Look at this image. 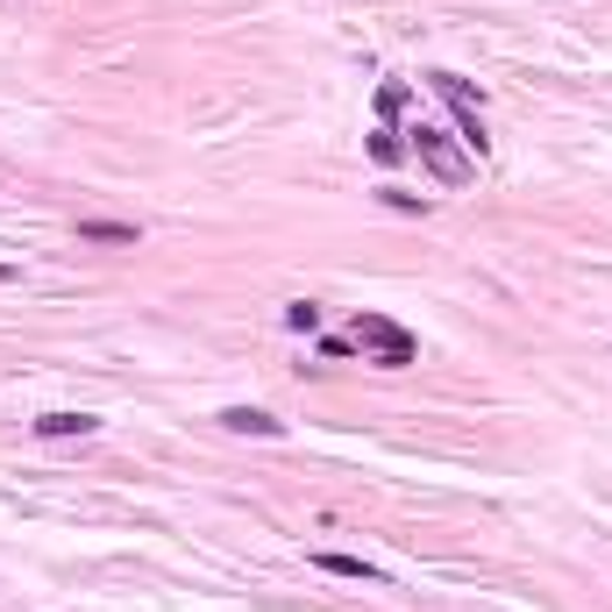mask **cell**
Returning <instances> with one entry per match:
<instances>
[{"label":"cell","instance_id":"obj_1","mask_svg":"<svg viewBox=\"0 0 612 612\" xmlns=\"http://www.w3.org/2000/svg\"><path fill=\"white\" fill-rule=\"evenodd\" d=\"M407 151H413V157H421V164H427V171H435V178H442V186H470V171H477V164H470V157H463V151H456V143H449V136H442V129H435V122H413V129H407Z\"/></svg>","mask_w":612,"mask_h":612},{"label":"cell","instance_id":"obj_2","mask_svg":"<svg viewBox=\"0 0 612 612\" xmlns=\"http://www.w3.org/2000/svg\"><path fill=\"white\" fill-rule=\"evenodd\" d=\"M349 342H356V349H370L385 370H407V364H413V335H407L399 321H385V313H356Z\"/></svg>","mask_w":612,"mask_h":612},{"label":"cell","instance_id":"obj_3","mask_svg":"<svg viewBox=\"0 0 612 612\" xmlns=\"http://www.w3.org/2000/svg\"><path fill=\"white\" fill-rule=\"evenodd\" d=\"M427 86H435V93H442V100H449V108H456V129H463V143H470V151L485 157V114H477V108H485V100H477L470 86L456 79V71H427Z\"/></svg>","mask_w":612,"mask_h":612},{"label":"cell","instance_id":"obj_4","mask_svg":"<svg viewBox=\"0 0 612 612\" xmlns=\"http://www.w3.org/2000/svg\"><path fill=\"white\" fill-rule=\"evenodd\" d=\"M221 427H235V435H286V421L264 413V407H229V413H221Z\"/></svg>","mask_w":612,"mask_h":612},{"label":"cell","instance_id":"obj_5","mask_svg":"<svg viewBox=\"0 0 612 612\" xmlns=\"http://www.w3.org/2000/svg\"><path fill=\"white\" fill-rule=\"evenodd\" d=\"M313 570H327V577H349V585H378V570H370L364 556H342V548H321V556H313Z\"/></svg>","mask_w":612,"mask_h":612},{"label":"cell","instance_id":"obj_6","mask_svg":"<svg viewBox=\"0 0 612 612\" xmlns=\"http://www.w3.org/2000/svg\"><path fill=\"white\" fill-rule=\"evenodd\" d=\"M93 413H43V421H36V435H51V442H65V435H93Z\"/></svg>","mask_w":612,"mask_h":612},{"label":"cell","instance_id":"obj_7","mask_svg":"<svg viewBox=\"0 0 612 612\" xmlns=\"http://www.w3.org/2000/svg\"><path fill=\"white\" fill-rule=\"evenodd\" d=\"M79 243H136V221H79Z\"/></svg>","mask_w":612,"mask_h":612},{"label":"cell","instance_id":"obj_8","mask_svg":"<svg viewBox=\"0 0 612 612\" xmlns=\"http://www.w3.org/2000/svg\"><path fill=\"white\" fill-rule=\"evenodd\" d=\"M370 157H378V164H399V157H407L399 129H370Z\"/></svg>","mask_w":612,"mask_h":612},{"label":"cell","instance_id":"obj_9","mask_svg":"<svg viewBox=\"0 0 612 612\" xmlns=\"http://www.w3.org/2000/svg\"><path fill=\"white\" fill-rule=\"evenodd\" d=\"M286 327H300V335H313V327H321V307H313V300H292V307H286Z\"/></svg>","mask_w":612,"mask_h":612},{"label":"cell","instance_id":"obj_10","mask_svg":"<svg viewBox=\"0 0 612 612\" xmlns=\"http://www.w3.org/2000/svg\"><path fill=\"white\" fill-rule=\"evenodd\" d=\"M399 108H407V86H399V79H385V86H378V114H385V122H392Z\"/></svg>","mask_w":612,"mask_h":612},{"label":"cell","instance_id":"obj_11","mask_svg":"<svg viewBox=\"0 0 612 612\" xmlns=\"http://www.w3.org/2000/svg\"><path fill=\"white\" fill-rule=\"evenodd\" d=\"M0 286H14V264H0Z\"/></svg>","mask_w":612,"mask_h":612}]
</instances>
